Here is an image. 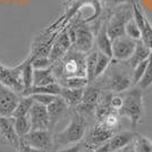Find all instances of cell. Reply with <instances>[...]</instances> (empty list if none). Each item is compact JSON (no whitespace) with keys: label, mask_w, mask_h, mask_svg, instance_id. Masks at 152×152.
<instances>
[{"label":"cell","mask_w":152,"mask_h":152,"mask_svg":"<svg viewBox=\"0 0 152 152\" xmlns=\"http://www.w3.org/2000/svg\"><path fill=\"white\" fill-rule=\"evenodd\" d=\"M86 53L72 48L58 63L52 65L58 83L68 77H86Z\"/></svg>","instance_id":"cell-1"},{"label":"cell","mask_w":152,"mask_h":152,"mask_svg":"<svg viewBox=\"0 0 152 152\" xmlns=\"http://www.w3.org/2000/svg\"><path fill=\"white\" fill-rule=\"evenodd\" d=\"M86 132V119L85 117L74 110L69 123L64 129L53 133L55 148L61 149L82 142Z\"/></svg>","instance_id":"cell-2"},{"label":"cell","mask_w":152,"mask_h":152,"mask_svg":"<svg viewBox=\"0 0 152 152\" xmlns=\"http://www.w3.org/2000/svg\"><path fill=\"white\" fill-rule=\"evenodd\" d=\"M72 40L73 47L76 50L88 53L95 45V33L93 28L84 19L75 18L66 26Z\"/></svg>","instance_id":"cell-3"},{"label":"cell","mask_w":152,"mask_h":152,"mask_svg":"<svg viewBox=\"0 0 152 152\" xmlns=\"http://www.w3.org/2000/svg\"><path fill=\"white\" fill-rule=\"evenodd\" d=\"M123 107L118 111L121 117H126L131 121L132 126L135 127L139 125L143 113H144V102H143V94L140 88H133L124 92L123 95Z\"/></svg>","instance_id":"cell-4"},{"label":"cell","mask_w":152,"mask_h":152,"mask_svg":"<svg viewBox=\"0 0 152 152\" xmlns=\"http://www.w3.org/2000/svg\"><path fill=\"white\" fill-rule=\"evenodd\" d=\"M133 18V6L126 4L113 9L107 17V32L111 40L125 35L127 22Z\"/></svg>","instance_id":"cell-5"},{"label":"cell","mask_w":152,"mask_h":152,"mask_svg":"<svg viewBox=\"0 0 152 152\" xmlns=\"http://www.w3.org/2000/svg\"><path fill=\"white\" fill-rule=\"evenodd\" d=\"M133 86L132 74L121 67H114L106 78L104 89L113 93H123Z\"/></svg>","instance_id":"cell-6"},{"label":"cell","mask_w":152,"mask_h":152,"mask_svg":"<svg viewBox=\"0 0 152 152\" xmlns=\"http://www.w3.org/2000/svg\"><path fill=\"white\" fill-rule=\"evenodd\" d=\"M24 60L14 67H7L0 63V82L19 94H24V83L22 78Z\"/></svg>","instance_id":"cell-7"},{"label":"cell","mask_w":152,"mask_h":152,"mask_svg":"<svg viewBox=\"0 0 152 152\" xmlns=\"http://www.w3.org/2000/svg\"><path fill=\"white\" fill-rule=\"evenodd\" d=\"M26 143L39 152H53L55 141L51 129L31 131L26 136L22 137Z\"/></svg>","instance_id":"cell-8"},{"label":"cell","mask_w":152,"mask_h":152,"mask_svg":"<svg viewBox=\"0 0 152 152\" xmlns=\"http://www.w3.org/2000/svg\"><path fill=\"white\" fill-rule=\"evenodd\" d=\"M102 91L99 86L96 85H91L89 84L85 89H84V94H83L82 101L80 102L75 107V111L82 116L94 114L95 109L98 107L100 99H101Z\"/></svg>","instance_id":"cell-9"},{"label":"cell","mask_w":152,"mask_h":152,"mask_svg":"<svg viewBox=\"0 0 152 152\" xmlns=\"http://www.w3.org/2000/svg\"><path fill=\"white\" fill-rule=\"evenodd\" d=\"M20 98L22 94L0 82V116L12 117Z\"/></svg>","instance_id":"cell-10"},{"label":"cell","mask_w":152,"mask_h":152,"mask_svg":"<svg viewBox=\"0 0 152 152\" xmlns=\"http://www.w3.org/2000/svg\"><path fill=\"white\" fill-rule=\"evenodd\" d=\"M136 42L126 34L113 40V58L117 61L129 60L136 48Z\"/></svg>","instance_id":"cell-11"},{"label":"cell","mask_w":152,"mask_h":152,"mask_svg":"<svg viewBox=\"0 0 152 152\" xmlns=\"http://www.w3.org/2000/svg\"><path fill=\"white\" fill-rule=\"evenodd\" d=\"M72 47H73V43H72L68 31L66 27H64L59 32L58 37L52 45L50 53H49V59H50L51 64L53 65V64L58 63L72 49Z\"/></svg>","instance_id":"cell-12"},{"label":"cell","mask_w":152,"mask_h":152,"mask_svg":"<svg viewBox=\"0 0 152 152\" xmlns=\"http://www.w3.org/2000/svg\"><path fill=\"white\" fill-rule=\"evenodd\" d=\"M31 121V131L35 129H51L50 128V118L48 114V108L39 102L33 103L31 111L28 115Z\"/></svg>","instance_id":"cell-13"},{"label":"cell","mask_w":152,"mask_h":152,"mask_svg":"<svg viewBox=\"0 0 152 152\" xmlns=\"http://www.w3.org/2000/svg\"><path fill=\"white\" fill-rule=\"evenodd\" d=\"M0 139L14 149H18L20 137L15 129L13 117L0 116Z\"/></svg>","instance_id":"cell-14"},{"label":"cell","mask_w":152,"mask_h":152,"mask_svg":"<svg viewBox=\"0 0 152 152\" xmlns=\"http://www.w3.org/2000/svg\"><path fill=\"white\" fill-rule=\"evenodd\" d=\"M114 129H110V128L104 126L103 124L96 121V124L91 128L89 133V137L85 141V143L88 145L96 149L98 146H101L104 143H107L108 141L114 136Z\"/></svg>","instance_id":"cell-15"},{"label":"cell","mask_w":152,"mask_h":152,"mask_svg":"<svg viewBox=\"0 0 152 152\" xmlns=\"http://www.w3.org/2000/svg\"><path fill=\"white\" fill-rule=\"evenodd\" d=\"M47 108H48V114H49V118H50V128L51 131H53V128L56 127L58 123L69 113L70 107L69 104L65 101L63 96L58 95L57 99L52 103H50Z\"/></svg>","instance_id":"cell-16"},{"label":"cell","mask_w":152,"mask_h":152,"mask_svg":"<svg viewBox=\"0 0 152 152\" xmlns=\"http://www.w3.org/2000/svg\"><path fill=\"white\" fill-rule=\"evenodd\" d=\"M95 45L100 52H103L113 58V40L107 32V18L101 19L99 30L95 33Z\"/></svg>","instance_id":"cell-17"},{"label":"cell","mask_w":152,"mask_h":152,"mask_svg":"<svg viewBox=\"0 0 152 152\" xmlns=\"http://www.w3.org/2000/svg\"><path fill=\"white\" fill-rule=\"evenodd\" d=\"M135 136H136V134L132 131H124V132H119V133H115L114 136L107 142L108 150L109 152H115L121 150V149H125L132 144Z\"/></svg>","instance_id":"cell-18"},{"label":"cell","mask_w":152,"mask_h":152,"mask_svg":"<svg viewBox=\"0 0 152 152\" xmlns=\"http://www.w3.org/2000/svg\"><path fill=\"white\" fill-rule=\"evenodd\" d=\"M151 55H152L151 49L142 40H139L136 42V48H135V50L133 52V56L131 57L129 60H127L125 63H126V65L128 67L134 68L137 64L142 63L144 60H148L149 58L151 57Z\"/></svg>","instance_id":"cell-19"},{"label":"cell","mask_w":152,"mask_h":152,"mask_svg":"<svg viewBox=\"0 0 152 152\" xmlns=\"http://www.w3.org/2000/svg\"><path fill=\"white\" fill-rule=\"evenodd\" d=\"M58 80L52 66L48 68H40V69H34V75H33V85L34 86H43V85H49L52 83H57Z\"/></svg>","instance_id":"cell-20"},{"label":"cell","mask_w":152,"mask_h":152,"mask_svg":"<svg viewBox=\"0 0 152 152\" xmlns=\"http://www.w3.org/2000/svg\"><path fill=\"white\" fill-rule=\"evenodd\" d=\"M84 89H69V88H63L60 96H63L65 101L69 104L70 108H75L80 102L82 101Z\"/></svg>","instance_id":"cell-21"},{"label":"cell","mask_w":152,"mask_h":152,"mask_svg":"<svg viewBox=\"0 0 152 152\" xmlns=\"http://www.w3.org/2000/svg\"><path fill=\"white\" fill-rule=\"evenodd\" d=\"M33 75H34V67L32 64V58L30 56L24 59V66H23V72H22V78L24 83V94L25 95L28 90L33 86Z\"/></svg>","instance_id":"cell-22"},{"label":"cell","mask_w":152,"mask_h":152,"mask_svg":"<svg viewBox=\"0 0 152 152\" xmlns=\"http://www.w3.org/2000/svg\"><path fill=\"white\" fill-rule=\"evenodd\" d=\"M98 56H99V50L98 49H92L86 53L85 63H86V77L90 83L94 82V72L96 67V61H98Z\"/></svg>","instance_id":"cell-23"},{"label":"cell","mask_w":152,"mask_h":152,"mask_svg":"<svg viewBox=\"0 0 152 152\" xmlns=\"http://www.w3.org/2000/svg\"><path fill=\"white\" fill-rule=\"evenodd\" d=\"M33 103H34V100L32 99V96L22 95V98H20L12 117H26V116H28Z\"/></svg>","instance_id":"cell-24"},{"label":"cell","mask_w":152,"mask_h":152,"mask_svg":"<svg viewBox=\"0 0 152 152\" xmlns=\"http://www.w3.org/2000/svg\"><path fill=\"white\" fill-rule=\"evenodd\" d=\"M61 90H63V86L58 82L49 84V85H43V86H34L33 85L25 95L38 94V93H48V94L60 95Z\"/></svg>","instance_id":"cell-25"},{"label":"cell","mask_w":152,"mask_h":152,"mask_svg":"<svg viewBox=\"0 0 152 152\" xmlns=\"http://www.w3.org/2000/svg\"><path fill=\"white\" fill-rule=\"evenodd\" d=\"M131 145L133 152H152V141L144 135L136 134Z\"/></svg>","instance_id":"cell-26"},{"label":"cell","mask_w":152,"mask_h":152,"mask_svg":"<svg viewBox=\"0 0 152 152\" xmlns=\"http://www.w3.org/2000/svg\"><path fill=\"white\" fill-rule=\"evenodd\" d=\"M14 121V126L19 137H24L27 134L31 132V121L28 116L26 117H13Z\"/></svg>","instance_id":"cell-27"},{"label":"cell","mask_w":152,"mask_h":152,"mask_svg":"<svg viewBox=\"0 0 152 152\" xmlns=\"http://www.w3.org/2000/svg\"><path fill=\"white\" fill-rule=\"evenodd\" d=\"M111 59H113V58L109 57L108 55L99 51L98 61H96V67H95V72H94V81L98 80V78H100V77L106 73V70L108 69L109 65L111 63Z\"/></svg>","instance_id":"cell-28"},{"label":"cell","mask_w":152,"mask_h":152,"mask_svg":"<svg viewBox=\"0 0 152 152\" xmlns=\"http://www.w3.org/2000/svg\"><path fill=\"white\" fill-rule=\"evenodd\" d=\"M63 88L69 89H85L90 84L88 77H68L59 83Z\"/></svg>","instance_id":"cell-29"},{"label":"cell","mask_w":152,"mask_h":152,"mask_svg":"<svg viewBox=\"0 0 152 152\" xmlns=\"http://www.w3.org/2000/svg\"><path fill=\"white\" fill-rule=\"evenodd\" d=\"M119 121H121V115H119V113L113 110V111H110V113H109L101 121H99V123H101V124H103L106 127L115 131L117 127L119 126Z\"/></svg>","instance_id":"cell-30"},{"label":"cell","mask_w":152,"mask_h":152,"mask_svg":"<svg viewBox=\"0 0 152 152\" xmlns=\"http://www.w3.org/2000/svg\"><path fill=\"white\" fill-rule=\"evenodd\" d=\"M152 85V55L150 59H149V64H148V67L145 69L144 75L142 76L141 81L137 83V88H140L141 90H148Z\"/></svg>","instance_id":"cell-31"},{"label":"cell","mask_w":152,"mask_h":152,"mask_svg":"<svg viewBox=\"0 0 152 152\" xmlns=\"http://www.w3.org/2000/svg\"><path fill=\"white\" fill-rule=\"evenodd\" d=\"M125 34H126L127 37H129V38L133 39V40H135V41H139L142 38L141 28L136 24V22L134 20V18L129 19L127 22L126 27H125Z\"/></svg>","instance_id":"cell-32"},{"label":"cell","mask_w":152,"mask_h":152,"mask_svg":"<svg viewBox=\"0 0 152 152\" xmlns=\"http://www.w3.org/2000/svg\"><path fill=\"white\" fill-rule=\"evenodd\" d=\"M149 59H150V58H149ZM149 59L137 64L133 68V72H132V82H133V86L137 85V83H139L140 81H141V78H142V76L144 75L146 67H148V64H149Z\"/></svg>","instance_id":"cell-33"},{"label":"cell","mask_w":152,"mask_h":152,"mask_svg":"<svg viewBox=\"0 0 152 152\" xmlns=\"http://www.w3.org/2000/svg\"><path fill=\"white\" fill-rule=\"evenodd\" d=\"M141 40L145 43L152 51V23L146 17L145 23H144V27L142 28V38Z\"/></svg>","instance_id":"cell-34"},{"label":"cell","mask_w":152,"mask_h":152,"mask_svg":"<svg viewBox=\"0 0 152 152\" xmlns=\"http://www.w3.org/2000/svg\"><path fill=\"white\" fill-rule=\"evenodd\" d=\"M30 96H32V99L35 102H39V103H41V104L48 107L50 103H52V102L57 99L58 95L48 94V93H38V94H32Z\"/></svg>","instance_id":"cell-35"},{"label":"cell","mask_w":152,"mask_h":152,"mask_svg":"<svg viewBox=\"0 0 152 152\" xmlns=\"http://www.w3.org/2000/svg\"><path fill=\"white\" fill-rule=\"evenodd\" d=\"M102 5L107 9H115L117 7L126 5V4H132L133 0H101Z\"/></svg>","instance_id":"cell-36"},{"label":"cell","mask_w":152,"mask_h":152,"mask_svg":"<svg viewBox=\"0 0 152 152\" xmlns=\"http://www.w3.org/2000/svg\"><path fill=\"white\" fill-rule=\"evenodd\" d=\"M82 146H83V143L82 142H80V143L74 144V145L58 149V150H56V151H53V152H80L81 151V149H82Z\"/></svg>","instance_id":"cell-37"},{"label":"cell","mask_w":152,"mask_h":152,"mask_svg":"<svg viewBox=\"0 0 152 152\" xmlns=\"http://www.w3.org/2000/svg\"><path fill=\"white\" fill-rule=\"evenodd\" d=\"M17 152H39L35 149H33L32 146H30L23 139H20V144H19Z\"/></svg>","instance_id":"cell-38"},{"label":"cell","mask_w":152,"mask_h":152,"mask_svg":"<svg viewBox=\"0 0 152 152\" xmlns=\"http://www.w3.org/2000/svg\"><path fill=\"white\" fill-rule=\"evenodd\" d=\"M94 151H95L94 148L88 145L85 142H83V146H82V149H81V151L80 152H94Z\"/></svg>","instance_id":"cell-39"},{"label":"cell","mask_w":152,"mask_h":152,"mask_svg":"<svg viewBox=\"0 0 152 152\" xmlns=\"http://www.w3.org/2000/svg\"><path fill=\"white\" fill-rule=\"evenodd\" d=\"M94 152H109L107 143H104V144H103V145H101V146H98V148L95 149Z\"/></svg>","instance_id":"cell-40"},{"label":"cell","mask_w":152,"mask_h":152,"mask_svg":"<svg viewBox=\"0 0 152 152\" xmlns=\"http://www.w3.org/2000/svg\"><path fill=\"white\" fill-rule=\"evenodd\" d=\"M115 152H133V150H132V145L127 146V148H125V149H121V150H118V151H115Z\"/></svg>","instance_id":"cell-41"}]
</instances>
